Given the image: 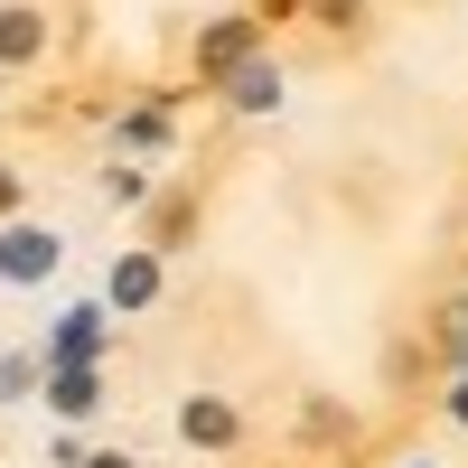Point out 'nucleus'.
<instances>
[{
    "mask_svg": "<svg viewBox=\"0 0 468 468\" xmlns=\"http://www.w3.org/2000/svg\"><path fill=\"white\" fill-rule=\"evenodd\" d=\"M94 468H122V459H94Z\"/></svg>",
    "mask_w": 468,
    "mask_h": 468,
    "instance_id": "7",
    "label": "nucleus"
},
{
    "mask_svg": "<svg viewBox=\"0 0 468 468\" xmlns=\"http://www.w3.org/2000/svg\"><path fill=\"white\" fill-rule=\"evenodd\" d=\"M37 37H48V28H37V10H0V57H37Z\"/></svg>",
    "mask_w": 468,
    "mask_h": 468,
    "instance_id": "3",
    "label": "nucleus"
},
{
    "mask_svg": "<svg viewBox=\"0 0 468 468\" xmlns=\"http://www.w3.org/2000/svg\"><path fill=\"white\" fill-rule=\"evenodd\" d=\"M234 431H244V421H234V403H216V394L187 403V441H197V450H225Z\"/></svg>",
    "mask_w": 468,
    "mask_h": 468,
    "instance_id": "1",
    "label": "nucleus"
},
{
    "mask_svg": "<svg viewBox=\"0 0 468 468\" xmlns=\"http://www.w3.org/2000/svg\"><path fill=\"white\" fill-rule=\"evenodd\" d=\"M150 291H160V271H150V262H122V271H112V300H122V309H141Z\"/></svg>",
    "mask_w": 468,
    "mask_h": 468,
    "instance_id": "4",
    "label": "nucleus"
},
{
    "mask_svg": "<svg viewBox=\"0 0 468 468\" xmlns=\"http://www.w3.org/2000/svg\"><path fill=\"white\" fill-rule=\"evenodd\" d=\"M48 262H57L48 234H10V244H0V271H10V282H48Z\"/></svg>",
    "mask_w": 468,
    "mask_h": 468,
    "instance_id": "2",
    "label": "nucleus"
},
{
    "mask_svg": "<svg viewBox=\"0 0 468 468\" xmlns=\"http://www.w3.org/2000/svg\"><path fill=\"white\" fill-rule=\"evenodd\" d=\"M459 421H468V384H459Z\"/></svg>",
    "mask_w": 468,
    "mask_h": 468,
    "instance_id": "5",
    "label": "nucleus"
},
{
    "mask_svg": "<svg viewBox=\"0 0 468 468\" xmlns=\"http://www.w3.org/2000/svg\"><path fill=\"white\" fill-rule=\"evenodd\" d=\"M0 207H10V178H0Z\"/></svg>",
    "mask_w": 468,
    "mask_h": 468,
    "instance_id": "6",
    "label": "nucleus"
}]
</instances>
